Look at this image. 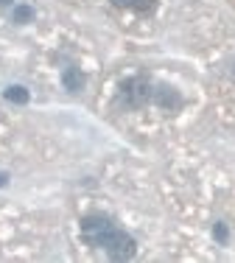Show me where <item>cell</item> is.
I'll return each mask as SVG.
<instances>
[{
    "mask_svg": "<svg viewBox=\"0 0 235 263\" xmlns=\"http://www.w3.org/2000/svg\"><path fill=\"white\" fill-rule=\"evenodd\" d=\"M154 96V87L146 76H132V79H123L121 87H118V101L129 109H140L151 101Z\"/></svg>",
    "mask_w": 235,
    "mask_h": 263,
    "instance_id": "cell-1",
    "label": "cell"
},
{
    "mask_svg": "<svg viewBox=\"0 0 235 263\" xmlns=\"http://www.w3.org/2000/svg\"><path fill=\"white\" fill-rule=\"evenodd\" d=\"M118 233V227H115V221L112 218H107V216H84L82 218V235H84V241L92 243V247H98V249H107V243L112 241V235Z\"/></svg>",
    "mask_w": 235,
    "mask_h": 263,
    "instance_id": "cell-2",
    "label": "cell"
},
{
    "mask_svg": "<svg viewBox=\"0 0 235 263\" xmlns=\"http://www.w3.org/2000/svg\"><path fill=\"white\" fill-rule=\"evenodd\" d=\"M134 252H138V243H134L132 235L123 233V230H118L112 235V241L107 243V255L112 260H129V258H134Z\"/></svg>",
    "mask_w": 235,
    "mask_h": 263,
    "instance_id": "cell-3",
    "label": "cell"
},
{
    "mask_svg": "<svg viewBox=\"0 0 235 263\" xmlns=\"http://www.w3.org/2000/svg\"><path fill=\"white\" fill-rule=\"evenodd\" d=\"M151 101L160 106L163 112H177L179 106H182V96L174 90V87H168V84H163V87H154V96H151Z\"/></svg>",
    "mask_w": 235,
    "mask_h": 263,
    "instance_id": "cell-4",
    "label": "cell"
},
{
    "mask_svg": "<svg viewBox=\"0 0 235 263\" xmlns=\"http://www.w3.org/2000/svg\"><path fill=\"white\" fill-rule=\"evenodd\" d=\"M62 81H65V87L70 92H79L84 87V76H82V70H76V67H67L65 76H62Z\"/></svg>",
    "mask_w": 235,
    "mask_h": 263,
    "instance_id": "cell-5",
    "label": "cell"
},
{
    "mask_svg": "<svg viewBox=\"0 0 235 263\" xmlns=\"http://www.w3.org/2000/svg\"><path fill=\"white\" fill-rule=\"evenodd\" d=\"M6 98L14 101V104H26L28 101V92L23 90V87H9V90H6Z\"/></svg>",
    "mask_w": 235,
    "mask_h": 263,
    "instance_id": "cell-6",
    "label": "cell"
},
{
    "mask_svg": "<svg viewBox=\"0 0 235 263\" xmlns=\"http://www.w3.org/2000/svg\"><path fill=\"white\" fill-rule=\"evenodd\" d=\"M154 6H157V0H134L132 9L140 11V14H148V11H154Z\"/></svg>",
    "mask_w": 235,
    "mask_h": 263,
    "instance_id": "cell-7",
    "label": "cell"
},
{
    "mask_svg": "<svg viewBox=\"0 0 235 263\" xmlns=\"http://www.w3.org/2000/svg\"><path fill=\"white\" fill-rule=\"evenodd\" d=\"M31 17H34V11H31L28 6H20V9L14 11V20H17V23H28Z\"/></svg>",
    "mask_w": 235,
    "mask_h": 263,
    "instance_id": "cell-8",
    "label": "cell"
},
{
    "mask_svg": "<svg viewBox=\"0 0 235 263\" xmlns=\"http://www.w3.org/2000/svg\"><path fill=\"white\" fill-rule=\"evenodd\" d=\"M213 235H216V238H219V241H221V243H224V241H227V227H224V224H216V230H213Z\"/></svg>",
    "mask_w": 235,
    "mask_h": 263,
    "instance_id": "cell-9",
    "label": "cell"
},
{
    "mask_svg": "<svg viewBox=\"0 0 235 263\" xmlns=\"http://www.w3.org/2000/svg\"><path fill=\"white\" fill-rule=\"evenodd\" d=\"M112 6H118V9H132L134 0H112Z\"/></svg>",
    "mask_w": 235,
    "mask_h": 263,
    "instance_id": "cell-10",
    "label": "cell"
},
{
    "mask_svg": "<svg viewBox=\"0 0 235 263\" xmlns=\"http://www.w3.org/2000/svg\"><path fill=\"white\" fill-rule=\"evenodd\" d=\"M0 185H6V174H0Z\"/></svg>",
    "mask_w": 235,
    "mask_h": 263,
    "instance_id": "cell-11",
    "label": "cell"
},
{
    "mask_svg": "<svg viewBox=\"0 0 235 263\" xmlns=\"http://www.w3.org/2000/svg\"><path fill=\"white\" fill-rule=\"evenodd\" d=\"M6 3H11V0H0V6H6Z\"/></svg>",
    "mask_w": 235,
    "mask_h": 263,
    "instance_id": "cell-12",
    "label": "cell"
}]
</instances>
